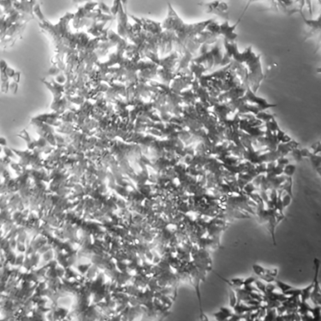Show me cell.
<instances>
[{
    "label": "cell",
    "mask_w": 321,
    "mask_h": 321,
    "mask_svg": "<svg viewBox=\"0 0 321 321\" xmlns=\"http://www.w3.org/2000/svg\"><path fill=\"white\" fill-rule=\"evenodd\" d=\"M33 13L39 18V20L40 22H44L45 20V17L44 14L42 13L41 9H40V5L39 3H35L33 5Z\"/></svg>",
    "instance_id": "cell-1"
},
{
    "label": "cell",
    "mask_w": 321,
    "mask_h": 321,
    "mask_svg": "<svg viewBox=\"0 0 321 321\" xmlns=\"http://www.w3.org/2000/svg\"><path fill=\"white\" fill-rule=\"evenodd\" d=\"M275 282H276L277 288H278L283 293H284L285 291H287V290H289L290 289L292 288V286H290V285H289V284H287V283H285L283 282H281V281H278V280H276Z\"/></svg>",
    "instance_id": "cell-2"
},
{
    "label": "cell",
    "mask_w": 321,
    "mask_h": 321,
    "mask_svg": "<svg viewBox=\"0 0 321 321\" xmlns=\"http://www.w3.org/2000/svg\"><path fill=\"white\" fill-rule=\"evenodd\" d=\"M238 300H237V294L235 292L234 290H230V307H233L236 306V304L237 303Z\"/></svg>",
    "instance_id": "cell-3"
},
{
    "label": "cell",
    "mask_w": 321,
    "mask_h": 321,
    "mask_svg": "<svg viewBox=\"0 0 321 321\" xmlns=\"http://www.w3.org/2000/svg\"><path fill=\"white\" fill-rule=\"evenodd\" d=\"M98 9L104 14L112 15L111 14V7H109L107 4H105L104 2H100L98 4Z\"/></svg>",
    "instance_id": "cell-4"
},
{
    "label": "cell",
    "mask_w": 321,
    "mask_h": 321,
    "mask_svg": "<svg viewBox=\"0 0 321 321\" xmlns=\"http://www.w3.org/2000/svg\"><path fill=\"white\" fill-rule=\"evenodd\" d=\"M120 3H121V0H113L112 6L111 7V14L113 16H116L117 14Z\"/></svg>",
    "instance_id": "cell-5"
},
{
    "label": "cell",
    "mask_w": 321,
    "mask_h": 321,
    "mask_svg": "<svg viewBox=\"0 0 321 321\" xmlns=\"http://www.w3.org/2000/svg\"><path fill=\"white\" fill-rule=\"evenodd\" d=\"M98 3L97 2H94V1H88L87 2V3L83 6V8L87 10V11H92L94 10H95L96 7H98Z\"/></svg>",
    "instance_id": "cell-6"
},
{
    "label": "cell",
    "mask_w": 321,
    "mask_h": 321,
    "mask_svg": "<svg viewBox=\"0 0 321 321\" xmlns=\"http://www.w3.org/2000/svg\"><path fill=\"white\" fill-rule=\"evenodd\" d=\"M253 270L254 273L257 274L258 276H261V275H263L265 272V268H263L261 265H257V264L253 265Z\"/></svg>",
    "instance_id": "cell-7"
},
{
    "label": "cell",
    "mask_w": 321,
    "mask_h": 321,
    "mask_svg": "<svg viewBox=\"0 0 321 321\" xmlns=\"http://www.w3.org/2000/svg\"><path fill=\"white\" fill-rule=\"evenodd\" d=\"M62 72V70H60L57 65H55V64H53L50 69H49V70H48V75H51V76H56V75H57L59 73H61Z\"/></svg>",
    "instance_id": "cell-8"
},
{
    "label": "cell",
    "mask_w": 321,
    "mask_h": 321,
    "mask_svg": "<svg viewBox=\"0 0 321 321\" xmlns=\"http://www.w3.org/2000/svg\"><path fill=\"white\" fill-rule=\"evenodd\" d=\"M295 170V166L293 165H288L287 166H285V168H283V172L288 176V177H291L294 174Z\"/></svg>",
    "instance_id": "cell-9"
},
{
    "label": "cell",
    "mask_w": 321,
    "mask_h": 321,
    "mask_svg": "<svg viewBox=\"0 0 321 321\" xmlns=\"http://www.w3.org/2000/svg\"><path fill=\"white\" fill-rule=\"evenodd\" d=\"M55 81H56L57 82V83H59V84H64L66 82V75L64 74V73H59L57 75H56L55 76V79H54Z\"/></svg>",
    "instance_id": "cell-10"
},
{
    "label": "cell",
    "mask_w": 321,
    "mask_h": 321,
    "mask_svg": "<svg viewBox=\"0 0 321 321\" xmlns=\"http://www.w3.org/2000/svg\"><path fill=\"white\" fill-rule=\"evenodd\" d=\"M291 195H290L288 193H286L285 196L283 197V199H281V201H282V205H283V207H286L290 203V200H291Z\"/></svg>",
    "instance_id": "cell-11"
},
{
    "label": "cell",
    "mask_w": 321,
    "mask_h": 321,
    "mask_svg": "<svg viewBox=\"0 0 321 321\" xmlns=\"http://www.w3.org/2000/svg\"><path fill=\"white\" fill-rule=\"evenodd\" d=\"M10 81H7V82H1V92L3 94H7L9 92V89H10Z\"/></svg>",
    "instance_id": "cell-12"
},
{
    "label": "cell",
    "mask_w": 321,
    "mask_h": 321,
    "mask_svg": "<svg viewBox=\"0 0 321 321\" xmlns=\"http://www.w3.org/2000/svg\"><path fill=\"white\" fill-rule=\"evenodd\" d=\"M9 91H10L13 94H15L18 91V83L15 82L14 81L10 82V89Z\"/></svg>",
    "instance_id": "cell-13"
},
{
    "label": "cell",
    "mask_w": 321,
    "mask_h": 321,
    "mask_svg": "<svg viewBox=\"0 0 321 321\" xmlns=\"http://www.w3.org/2000/svg\"><path fill=\"white\" fill-rule=\"evenodd\" d=\"M7 68H8V64L6 63V61L3 59L0 60V72H5Z\"/></svg>",
    "instance_id": "cell-14"
},
{
    "label": "cell",
    "mask_w": 321,
    "mask_h": 321,
    "mask_svg": "<svg viewBox=\"0 0 321 321\" xmlns=\"http://www.w3.org/2000/svg\"><path fill=\"white\" fill-rule=\"evenodd\" d=\"M257 280L256 278H253V277H250L247 279L243 280V285H249V284H253L254 283V282Z\"/></svg>",
    "instance_id": "cell-15"
},
{
    "label": "cell",
    "mask_w": 321,
    "mask_h": 321,
    "mask_svg": "<svg viewBox=\"0 0 321 321\" xmlns=\"http://www.w3.org/2000/svg\"><path fill=\"white\" fill-rule=\"evenodd\" d=\"M5 73H6V75L9 76V78L10 79V78H12V77H13V75H14L15 73V70L14 69H12V68H10V67H9V66H8V68H7L6 70H5Z\"/></svg>",
    "instance_id": "cell-16"
},
{
    "label": "cell",
    "mask_w": 321,
    "mask_h": 321,
    "mask_svg": "<svg viewBox=\"0 0 321 321\" xmlns=\"http://www.w3.org/2000/svg\"><path fill=\"white\" fill-rule=\"evenodd\" d=\"M265 273H267V274H269V275H271V277H276L277 276V274H278V269H268V270H266L265 269Z\"/></svg>",
    "instance_id": "cell-17"
},
{
    "label": "cell",
    "mask_w": 321,
    "mask_h": 321,
    "mask_svg": "<svg viewBox=\"0 0 321 321\" xmlns=\"http://www.w3.org/2000/svg\"><path fill=\"white\" fill-rule=\"evenodd\" d=\"M12 80H13L14 82H15L19 83V82H20V80H21V72H19V71H15V75H13V77H12Z\"/></svg>",
    "instance_id": "cell-18"
},
{
    "label": "cell",
    "mask_w": 321,
    "mask_h": 321,
    "mask_svg": "<svg viewBox=\"0 0 321 321\" xmlns=\"http://www.w3.org/2000/svg\"><path fill=\"white\" fill-rule=\"evenodd\" d=\"M127 2H128V0H121V3H122V5H123L125 11H127Z\"/></svg>",
    "instance_id": "cell-19"
},
{
    "label": "cell",
    "mask_w": 321,
    "mask_h": 321,
    "mask_svg": "<svg viewBox=\"0 0 321 321\" xmlns=\"http://www.w3.org/2000/svg\"><path fill=\"white\" fill-rule=\"evenodd\" d=\"M75 3H84V2H88V1H92V0H72Z\"/></svg>",
    "instance_id": "cell-20"
},
{
    "label": "cell",
    "mask_w": 321,
    "mask_h": 321,
    "mask_svg": "<svg viewBox=\"0 0 321 321\" xmlns=\"http://www.w3.org/2000/svg\"><path fill=\"white\" fill-rule=\"evenodd\" d=\"M0 145H3V146L6 145V140L4 138H0Z\"/></svg>",
    "instance_id": "cell-21"
}]
</instances>
